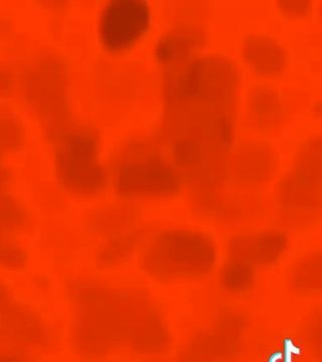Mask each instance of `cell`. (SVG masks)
I'll return each instance as SVG.
<instances>
[{
  "instance_id": "30bf717a",
  "label": "cell",
  "mask_w": 322,
  "mask_h": 362,
  "mask_svg": "<svg viewBox=\"0 0 322 362\" xmlns=\"http://www.w3.org/2000/svg\"><path fill=\"white\" fill-rule=\"evenodd\" d=\"M244 56L253 70L264 76L277 75L286 64L282 47L267 37H248L244 44Z\"/></svg>"
},
{
  "instance_id": "5b68a950",
  "label": "cell",
  "mask_w": 322,
  "mask_h": 362,
  "mask_svg": "<svg viewBox=\"0 0 322 362\" xmlns=\"http://www.w3.org/2000/svg\"><path fill=\"white\" fill-rule=\"evenodd\" d=\"M149 21V9L143 2H112L102 16L100 25L102 42L109 51H124L144 35Z\"/></svg>"
},
{
  "instance_id": "8fae6325",
  "label": "cell",
  "mask_w": 322,
  "mask_h": 362,
  "mask_svg": "<svg viewBox=\"0 0 322 362\" xmlns=\"http://www.w3.org/2000/svg\"><path fill=\"white\" fill-rule=\"evenodd\" d=\"M291 287L298 294L314 296L322 290V256L321 252H310L298 259L290 271Z\"/></svg>"
},
{
  "instance_id": "3957f363",
  "label": "cell",
  "mask_w": 322,
  "mask_h": 362,
  "mask_svg": "<svg viewBox=\"0 0 322 362\" xmlns=\"http://www.w3.org/2000/svg\"><path fill=\"white\" fill-rule=\"evenodd\" d=\"M322 145L309 140L297 152L289 173L279 185L278 199L284 220L305 228L319 220L322 202Z\"/></svg>"
},
{
  "instance_id": "ba28073f",
  "label": "cell",
  "mask_w": 322,
  "mask_h": 362,
  "mask_svg": "<svg viewBox=\"0 0 322 362\" xmlns=\"http://www.w3.org/2000/svg\"><path fill=\"white\" fill-rule=\"evenodd\" d=\"M287 235L279 230L244 233L229 243V259H237L253 268L275 265L288 249Z\"/></svg>"
},
{
  "instance_id": "9c48e42d",
  "label": "cell",
  "mask_w": 322,
  "mask_h": 362,
  "mask_svg": "<svg viewBox=\"0 0 322 362\" xmlns=\"http://www.w3.org/2000/svg\"><path fill=\"white\" fill-rule=\"evenodd\" d=\"M206 44V33L199 26L187 25L169 33L157 47V54L164 63L180 64L190 61L192 54Z\"/></svg>"
},
{
  "instance_id": "52a82bcc",
  "label": "cell",
  "mask_w": 322,
  "mask_h": 362,
  "mask_svg": "<svg viewBox=\"0 0 322 362\" xmlns=\"http://www.w3.org/2000/svg\"><path fill=\"white\" fill-rule=\"evenodd\" d=\"M277 166V154L268 144L245 143L231 153L228 178L240 187H260L273 178Z\"/></svg>"
},
{
  "instance_id": "9a60e30c",
  "label": "cell",
  "mask_w": 322,
  "mask_h": 362,
  "mask_svg": "<svg viewBox=\"0 0 322 362\" xmlns=\"http://www.w3.org/2000/svg\"><path fill=\"white\" fill-rule=\"evenodd\" d=\"M281 8L290 16H302L309 11L310 4L306 1L281 2Z\"/></svg>"
},
{
  "instance_id": "7a4b0ae2",
  "label": "cell",
  "mask_w": 322,
  "mask_h": 362,
  "mask_svg": "<svg viewBox=\"0 0 322 362\" xmlns=\"http://www.w3.org/2000/svg\"><path fill=\"white\" fill-rule=\"evenodd\" d=\"M218 258L216 245L197 230H173L161 235L145 254L147 270L168 280L192 281L209 276Z\"/></svg>"
},
{
  "instance_id": "6da1fadb",
  "label": "cell",
  "mask_w": 322,
  "mask_h": 362,
  "mask_svg": "<svg viewBox=\"0 0 322 362\" xmlns=\"http://www.w3.org/2000/svg\"><path fill=\"white\" fill-rule=\"evenodd\" d=\"M238 82L211 64L193 63L169 74L168 132L176 170L199 194L228 180Z\"/></svg>"
},
{
  "instance_id": "8992f818",
  "label": "cell",
  "mask_w": 322,
  "mask_h": 362,
  "mask_svg": "<svg viewBox=\"0 0 322 362\" xmlns=\"http://www.w3.org/2000/svg\"><path fill=\"white\" fill-rule=\"evenodd\" d=\"M245 319L236 313H225L209 327L192 337L188 354L197 361H224L237 356L245 334Z\"/></svg>"
},
{
  "instance_id": "277c9868",
  "label": "cell",
  "mask_w": 322,
  "mask_h": 362,
  "mask_svg": "<svg viewBox=\"0 0 322 362\" xmlns=\"http://www.w3.org/2000/svg\"><path fill=\"white\" fill-rule=\"evenodd\" d=\"M127 157L117 175V187L123 194L156 197L180 189V173L156 154L138 149Z\"/></svg>"
},
{
  "instance_id": "7c38bea8",
  "label": "cell",
  "mask_w": 322,
  "mask_h": 362,
  "mask_svg": "<svg viewBox=\"0 0 322 362\" xmlns=\"http://www.w3.org/2000/svg\"><path fill=\"white\" fill-rule=\"evenodd\" d=\"M256 282V269L237 259H229L219 272V285L230 294H245Z\"/></svg>"
},
{
  "instance_id": "5bb4252c",
  "label": "cell",
  "mask_w": 322,
  "mask_h": 362,
  "mask_svg": "<svg viewBox=\"0 0 322 362\" xmlns=\"http://www.w3.org/2000/svg\"><path fill=\"white\" fill-rule=\"evenodd\" d=\"M254 110L260 118H266L267 120L275 116L278 111V100L275 95L269 90H259L255 95Z\"/></svg>"
},
{
  "instance_id": "4fadbf2b",
  "label": "cell",
  "mask_w": 322,
  "mask_h": 362,
  "mask_svg": "<svg viewBox=\"0 0 322 362\" xmlns=\"http://www.w3.org/2000/svg\"><path fill=\"white\" fill-rule=\"evenodd\" d=\"M321 310L314 312L307 320L305 326V339L307 344L316 352L317 356L322 354V320Z\"/></svg>"
},
{
  "instance_id": "2e32d148",
  "label": "cell",
  "mask_w": 322,
  "mask_h": 362,
  "mask_svg": "<svg viewBox=\"0 0 322 362\" xmlns=\"http://www.w3.org/2000/svg\"><path fill=\"white\" fill-rule=\"evenodd\" d=\"M0 299H2V293L0 292Z\"/></svg>"
}]
</instances>
